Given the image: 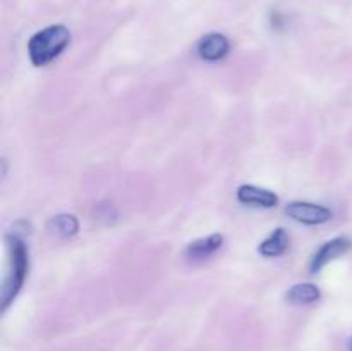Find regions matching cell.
<instances>
[{
	"label": "cell",
	"mask_w": 352,
	"mask_h": 351,
	"mask_svg": "<svg viewBox=\"0 0 352 351\" xmlns=\"http://www.w3.org/2000/svg\"><path fill=\"white\" fill-rule=\"evenodd\" d=\"M7 251H9V268H7L6 279H3L2 292H0V303L2 310L9 308L26 281L28 270H30V258L24 241L17 234L7 236Z\"/></svg>",
	"instance_id": "1"
},
{
	"label": "cell",
	"mask_w": 352,
	"mask_h": 351,
	"mask_svg": "<svg viewBox=\"0 0 352 351\" xmlns=\"http://www.w3.org/2000/svg\"><path fill=\"white\" fill-rule=\"evenodd\" d=\"M71 41V31L62 24H54L38 31L28 41V54L36 67L47 65L57 58Z\"/></svg>",
	"instance_id": "2"
},
{
	"label": "cell",
	"mask_w": 352,
	"mask_h": 351,
	"mask_svg": "<svg viewBox=\"0 0 352 351\" xmlns=\"http://www.w3.org/2000/svg\"><path fill=\"white\" fill-rule=\"evenodd\" d=\"M285 213L306 226H320L332 219V210L309 202H291L285 206Z\"/></svg>",
	"instance_id": "3"
},
{
	"label": "cell",
	"mask_w": 352,
	"mask_h": 351,
	"mask_svg": "<svg viewBox=\"0 0 352 351\" xmlns=\"http://www.w3.org/2000/svg\"><path fill=\"white\" fill-rule=\"evenodd\" d=\"M351 248H352V241L349 237H333V240L327 241V243L316 251L309 268H311L313 274H318L327 264H330V262H333L336 258L346 255Z\"/></svg>",
	"instance_id": "4"
},
{
	"label": "cell",
	"mask_w": 352,
	"mask_h": 351,
	"mask_svg": "<svg viewBox=\"0 0 352 351\" xmlns=\"http://www.w3.org/2000/svg\"><path fill=\"white\" fill-rule=\"evenodd\" d=\"M237 200L244 205L258 206V209H272L278 205V196L274 191L258 188L253 184H243L237 189Z\"/></svg>",
	"instance_id": "5"
},
{
	"label": "cell",
	"mask_w": 352,
	"mask_h": 351,
	"mask_svg": "<svg viewBox=\"0 0 352 351\" xmlns=\"http://www.w3.org/2000/svg\"><path fill=\"white\" fill-rule=\"evenodd\" d=\"M230 43L226 34L208 33L199 40L198 55L206 62H217L229 54Z\"/></svg>",
	"instance_id": "6"
},
{
	"label": "cell",
	"mask_w": 352,
	"mask_h": 351,
	"mask_svg": "<svg viewBox=\"0 0 352 351\" xmlns=\"http://www.w3.org/2000/svg\"><path fill=\"white\" fill-rule=\"evenodd\" d=\"M223 244V236L222 234H210V236L201 237V240L192 241L191 244H188L186 248V257L189 260H205V258L212 257L213 253L222 248Z\"/></svg>",
	"instance_id": "7"
},
{
	"label": "cell",
	"mask_w": 352,
	"mask_h": 351,
	"mask_svg": "<svg viewBox=\"0 0 352 351\" xmlns=\"http://www.w3.org/2000/svg\"><path fill=\"white\" fill-rule=\"evenodd\" d=\"M322 298V291L316 288L311 282H302V284H296L285 292V299L291 305H311V303L318 301Z\"/></svg>",
	"instance_id": "8"
},
{
	"label": "cell",
	"mask_w": 352,
	"mask_h": 351,
	"mask_svg": "<svg viewBox=\"0 0 352 351\" xmlns=\"http://www.w3.org/2000/svg\"><path fill=\"white\" fill-rule=\"evenodd\" d=\"M287 246H289L287 233H285V229L278 227V229H275L267 240L261 241L260 246H258V251L267 258H277L285 253Z\"/></svg>",
	"instance_id": "9"
},
{
	"label": "cell",
	"mask_w": 352,
	"mask_h": 351,
	"mask_svg": "<svg viewBox=\"0 0 352 351\" xmlns=\"http://www.w3.org/2000/svg\"><path fill=\"white\" fill-rule=\"evenodd\" d=\"M48 231L58 237H71L78 233L79 222L72 213H60L48 220Z\"/></svg>",
	"instance_id": "10"
},
{
	"label": "cell",
	"mask_w": 352,
	"mask_h": 351,
	"mask_svg": "<svg viewBox=\"0 0 352 351\" xmlns=\"http://www.w3.org/2000/svg\"><path fill=\"white\" fill-rule=\"evenodd\" d=\"M96 215H98L100 219H103V217H105V219L112 217V219H113V217L117 215V212H116V209H113L112 203L103 202V203H100L98 209H96Z\"/></svg>",
	"instance_id": "11"
},
{
	"label": "cell",
	"mask_w": 352,
	"mask_h": 351,
	"mask_svg": "<svg viewBox=\"0 0 352 351\" xmlns=\"http://www.w3.org/2000/svg\"><path fill=\"white\" fill-rule=\"evenodd\" d=\"M351 351H352V343H351Z\"/></svg>",
	"instance_id": "12"
}]
</instances>
